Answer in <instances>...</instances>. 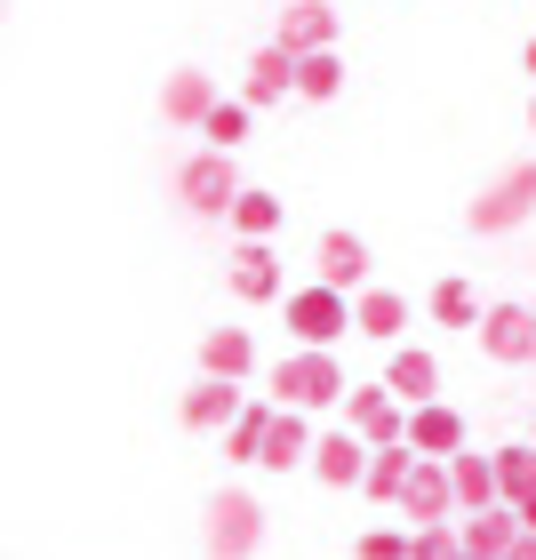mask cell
Here are the masks:
<instances>
[{"label": "cell", "instance_id": "cell-1", "mask_svg": "<svg viewBox=\"0 0 536 560\" xmlns=\"http://www.w3.org/2000/svg\"><path fill=\"white\" fill-rule=\"evenodd\" d=\"M200 545H209V560H257V552H265V504L248 497L241 480L209 489V513H200Z\"/></svg>", "mask_w": 536, "mask_h": 560}, {"label": "cell", "instance_id": "cell-2", "mask_svg": "<svg viewBox=\"0 0 536 560\" xmlns=\"http://www.w3.org/2000/svg\"><path fill=\"white\" fill-rule=\"evenodd\" d=\"M345 393H352V376L337 369V352H289V361H272V400L280 409H296V417H313V409H345Z\"/></svg>", "mask_w": 536, "mask_h": 560}, {"label": "cell", "instance_id": "cell-3", "mask_svg": "<svg viewBox=\"0 0 536 560\" xmlns=\"http://www.w3.org/2000/svg\"><path fill=\"white\" fill-rule=\"evenodd\" d=\"M528 217H536V161L497 168L489 185L465 200V233L473 241H497V233H513V224H528Z\"/></svg>", "mask_w": 536, "mask_h": 560}, {"label": "cell", "instance_id": "cell-4", "mask_svg": "<svg viewBox=\"0 0 536 560\" xmlns=\"http://www.w3.org/2000/svg\"><path fill=\"white\" fill-rule=\"evenodd\" d=\"M280 328L304 345V352H328L337 337H361V320H352V296L321 289V280H304V289H289V304H280Z\"/></svg>", "mask_w": 536, "mask_h": 560}, {"label": "cell", "instance_id": "cell-5", "mask_svg": "<svg viewBox=\"0 0 536 560\" xmlns=\"http://www.w3.org/2000/svg\"><path fill=\"white\" fill-rule=\"evenodd\" d=\"M241 168H233V152H193L185 168H176V200H185L193 217H233L241 209Z\"/></svg>", "mask_w": 536, "mask_h": 560}, {"label": "cell", "instance_id": "cell-6", "mask_svg": "<svg viewBox=\"0 0 536 560\" xmlns=\"http://www.w3.org/2000/svg\"><path fill=\"white\" fill-rule=\"evenodd\" d=\"M408 417H417V409H408L393 385H352L345 393V424L361 432L369 448H408Z\"/></svg>", "mask_w": 536, "mask_h": 560}, {"label": "cell", "instance_id": "cell-7", "mask_svg": "<svg viewBox=\"0 0 536 560\" xmlns=\"http://www.w3.org/2000/svg\"><path fill=\"white\" fill-rule=\"evenodd\" d=\"M369 465H376V448H369L352 424H328V432H321L313 480H328V489H369Z\"/></svg>", "mask_w": 536, "mask_h": 560}, {"label": "cell", "instance_id": "cell-8", "mask_svg": "<svg viewBox=\"0 0 536 560\" xmlns=\"http://www.w3.org/2000/svg\"><path fill=\"white\" fill-rule=\"evenodd\" d=\"M480 352L504 369H528L536 361V304H489V320H480Z\"/></svg>", "mask_w": 536, "mask_h": 560}, {"label": "cell", "instance_id": "cell-9", "mask_svg": "<svg viewBox=\"0 0 536 560\" xmlns=\"http://www.w3.org/2000/svg\"><path fill=\"white\" fill-rule=\"evenodd\" d=\"M217 105H224V96H217V81L200 65H176L161 81V120H168V129H209Z\"/></svg>", "mask_w": 536, "mask_h": 560}, {"label": "cell", "instance_id": "cell-10", "mask_svg": "<svg viewBox=\"0 0 536 560\" xmlns=\"http://www.w3.org/2000/svg\"><path fill=\"white\" fill-rule=\"evenodd\" d=\"M313 280H321V289H337V296H361L369 289V241L361 233H321Z\"/></svg>", "mask_w": 536, "mask_h": 560}, {"label": "cell", "instance_id": "cell-11", "mask_svg": "<svg viewBox=\"0 0 536 560\" xmlns=\"http://www.w3.org/2000/svg\"><path fill=\"white\" fill-rule=\"evenodd\" d=\"M233 296L241 304H289V280H280L272 241H241L233 248Z\"/></svg>", "mask_w": 536, "mask_h": 560}, {"label": "cell", "instance_id": "cell-12", "mask_svg": "<svg viewBox=\"0 0 536 560\" xmlns=\"http://www.w3.org/2000/svg\"><path fill=\"white\" fill-rule=\"evenodd\" d=\"M280 96H296V57L280 40H265L257 57H248V72H241V105L265 113V105H280Z\"/></svg>", "mask_w": 536, "mask_h": 560}, {"label": "cell", "instance_id": "cell-13", "mask_svg": "<svg viewBox=\"0 0 536 560\" xmlns=\"http://www.w3.org/2000/svg\"><path fill=\"white\" fill-rule=\"evenodd\" d=\"M400 513H408V528L456 521V480H448V465H432V456H417V480L400 489Z\"/></svg>", "mask_w": 536, "mask_h": 560}, {"label": "cell", "instance_id": "cell-14", "mask_svg": "<svg viewBox=\"0 0 536 560\" xmlns=\"http://www.w3.org/2000/svg\"><path fill=\"white\" fill-rule=\"evenodd\" d=\"M289 57H321V48H337V0H289V16H280L272 33Z\"/></svg>", "mask_w": 536, "mask_h": 560}, {"label": "cell", "instance_id": "cell-15", "mask_svg": "<svg viewBox=\"0 0 536 560\" xmlns=\"http://www.w3.org/2000/svg\"><path fill=\"white\" fill-rule=\"evenodd\" d=\"M248 409V393L241 385H217V376H200V385L176 400V417H185V432H233Z\"/></svg>", "mask_w": 536, "mask_h": 560}, {"label": "cell", "instance_id": "cell-16", "mask_svg": "<svg viewBox=\"0 0 536 560\" xmlns=\"http://www.w3.org/2000/svg\"><path fill=\"white\" fill-rule=\"evenodd\" d=\"M408 448L432 456V465H456V456H465V409H448V400L417 409V417H408Z\"/></svg>", "mask_w": 536, "mask_h": 560}, {"label": "cell", "instance_id": "cell-17", "mask_svg": "<svg viewBox=\"0 0 536 560\" xmlns=\"http://www.w3.org/2000/svg\"><path fill=\"white\" fill-rule=\"evenodd\" d=\"M248 369H257V337H248V328H209V337H200V376L248 385Z\"/></svg>", "mask_w": 536, "mask_h": 560}, {"label": "cell", "instance_id": "cell-18", "mask_svg": "<svg viewBox=\"0 0 536 560\" xmlns=\"http://www.w3.org/2000/svg\"><path fill=\"white\" fill-rule=\"evenodd\" d=\"M424 313L441 320V328H473V337H480V320H489V296H480L465 272H441V280H432V296H424Z\"/></svg>", "mask_w": 536, "mask_h": 560}, {"label": "cell", "instance_id": "cell-19", "mask_svg": "<svg viewBox=\"0 0 536 560\" xmlns=\"http://www.w3.org/2000/svg\"><path fill=\"white\" fill-rule=\"evenodd\" d=\"M385 385L408 400V409H432V400H441V361H432L424 345H400L385 361Z\"/></svg>", "mask_w": 536, "mask_h": 560}, {"label": "cell", "instance_id": "cell-20", "mask_svg": "<svg viewBox=\"0 0 536 560\" xmlns=\"http://www.w3.org/2000/svg\"><path fill=\"white\" fill-rule=\"evenodd\" d=\"M456 528H465V552H473V560H504V552H513V545L528 537L513 504H497V513H465Z\"/></svg>", "mask_w": 536, "mask_h": 560}, {"label": "cell", "instance_id": "cell-21", "mask_svg": "<svg viewBox=\"0 0 536 560\" xmlns=\"http://www.w3.org/2000/svg\"><path fill=\"white\" fill-rule=\"evenodd\" d=\"M313 448H321V432L304 424L296 409H280V417H272V432H265V465H272V472H296V465L313 472Z\"/></svg>", "mask_w": 536, "mask_h": 560}, {"label": "cell", "instance_id": "cell-22", "mask_svg": "<svg viewBox=\"0 0 536 560\" xmlns=\"http://www.w3.org/2000/svg\"><path fill=\"white\" fill-rule=\"evenodd\" d=\"M352 320H361V337H376V345H393V352H400L408 296H400V289H361V296H352Z\"/></svg>", "mask_w": 536, "mask_h": 560}, {"label": "cell", "instance_id": "cell-23", "mask_svg": "<svg viewBox=\"0 0 536 560\" xmlns=\"http://www.w3.org/2000/svg\"><path fill=\"white\" fill-rule=\"evenodd\" d=\"M448 480H456V504H465V513H497V504H504V489H497V448L489 456H456V465H448Z\"/></svg>", "mask_w": 536, "mask_h": 560}, {"label": "cell", "instance_id": "cell-24", "mask_svg": "<svg viewBox=\"0 0 536 560\" xmlns=\"http://www.w3.org/2000/svg\"><path fill=\"white\" fill-rule=\"evenodd\" d=\"M272 417H280V400H265V393H248V409H241V424L224 432V456H233V465H265V432H272Z\"/></svg>", "mask_w": 536, "mask_h": 560}, {"label": "cell", "instance_id": "cell-25", "mask_svg": "<svg viewBox=\"0 0 536 560\" xmlns=\"http://www.w3.org/2000/svg\"><path fill=\"white\" fill-rule=\"evenodd\" d=\"M497 489H504V504H521L536 497V441H513V448H497Z\"/></svg>", "mask_w": 536, "mask_h": 560}, {"label": "cell", "instance_id": "cell-26", "mask_svg": "<svg viewBox=\"0 0 536 560\" xmlns=\"http://www.w3.org/2000/svg\"><path fill=\"white\" fill-rule=\"evenodd\" d=\"M417 480V448H376V465H369V489L361 497H376V504H400V489Z\"/></svg>", "mask_w": 536, "mask_h": 560}, {"label": "cell", "instance_id": "cell-27", "mask_svg": "<svg viewBox=\"0 0 536 560\" xmlns=\"http://www.w3.org/2000/svg\"><path fill=\"white\" fill-rule=\"evenodd\" d=\"M337 89H345V57H337V48H321V57H296V96L328 105Z\"/></svg>", "mask_w": 536, "mask_h": 560}, {"label": "cell", "instance_id": "cell-28", "mask_svg": "<svg viewBox=\"0 0 536 560\" xmlns=\"http://www.w3.org/2000/svg\"><path fill=\"white\" fill-rule=\"evenodd\" d=\"M233 233H241V241H272V233H280V200L248 185V192H241V209H233Z\"/></svg>", "mask_w": 536, "mask_h": 560}, {"label": "cell", "instance_id": "cell-29", "mask_svg": "<svg viewBox=\"0 0 536 560\" xmlns=\"http://www.w3.org/2000/svg\"><path fill=\"white\" fill-rule=\"evenodd\" d=\"M248 120H257V113H248L241 96H224V105L209 113V129H200V137H209V152H233V144L248 137Z\"/></svg>", "mask_w": 536, "mask_h": 560}, {"label": "cell", "instance_id": "cell-30", "mask_svg": "<svg viewBox=\"0 0 536 560\" xmlns=\"http://www.w3.org/2000/svg\"><path fill=\"white\" fill-rule=\"evenodd\" d=\"M417 552V528H361V545H352V560H408Z\"/></svg>", "mask_w": 536, "mask_h": 560}, {"label": "cell", "instance_id": "cell-31", "mask_svg": "<svg viewBox=\"0 0 536 560\" xmlns=\"http://www.w3.org/2000/svg\"><path fill=\"white\" fill-rule=\"evenodd\" d=\"M456 552H465V528L432 521V528H417V552H408V560H456Z\"/></svg>", "mask_w": 536, "mask_h": 560}, {"label": "cell", "instance_id": "cell-32", "mask_svg": "<svg viewBox=\"0 0 536 560\" xmlns=\"http://www.w3.org/2000/svg\"><path fill=\"white\" fill-rule=\"evenodd\" d=\"M504 560H536V537H521V545H513V552H504Z\"/></svg>", "mask_w": 536, "mask_h": 560}, {"label": "cell", "instance_id": "cell-33", "mask_svg": "<svg viewBox=\"0 0 536 560\" xmlns=\"http://www.w3.org/2000/svg\"><path fill=\"white\" fill-rule=\"evenodd\" d=\"M521 528H528V537H536V497H528V504H521Z\"/></svg>", "mask_w": 536, "mask_h": 560}, {"label": "cell", "instance_id": "cell-34", "mask_svg": "<svg viewBox=\"0 0 536 560\" xmlns=\"http://www.w3.org/2000/svg\"><path fill=\"white\" fill-rule=\"evenodd\" d=\"M521 65H528V81H536V33H528V48H521Z\"/></svg>", "mask_w": 536, "mask_h": 560}, {"label": "cell", "instance_id": "cell-35", "mask_svg": "<svg viewBox=\"0 0 536 560\" xmlns=\"http://www.w3.org/2000/svg\"><path fill=\"white\" fill-rule=\"evenodd\" d=\"M528 129H536V96H528Z\"/></svg>", "mask_w": 536, "mask_h": 560}, {"label": "cell", "instance_id": "cell-36", "mask_svg": "<svg viewBox=\"0 0 536 560\" xmlns=\"http://www.w3.org/2000/svg\"><path fill=\"white\" fill-rule=\"evenodd\" d=\"M456 560H473V552H456Z\"/></svg>", "mask_w": 536, "mask_h": 560}, {"label": "cell", "instance_id": "cell-37", "mask_svg": "<svg viewBox=\"0 0 536 560\" xmlns=\"http://www.w3.org/2000/svg\"><path fill=\"white\" fill-rule=\"evenodd\" d=\"M528 441H536V424H528Z\"/></svg>", "mask_w": 536, "mask_h": 560}, {"label": "cell", "instance_id": "cell-38", "mask_svg": "<svg viewBox=\"0 0 536 560\" xmlns=\"http://www.w3.org/2000/svg\"><path fill=\"white\" fill-rule=\"evenodd\" d=\"M528 376H536V361H528Z\"/></svg>", "mask_w": 536, "mask_h": 560}]
</instances>
